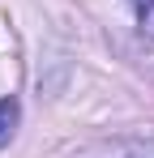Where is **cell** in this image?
Returning a JSON list of instances; mask_svg holds the SVG:
<instances>
[{
  "instance_id": "cell-2",
  "label": "cell",
  "mask_w": 154,
  "mask_h": 158,
  "mask_svg": "<svg viewBox=\"0 0 154 158\" xmlns=\"http://www.w3.org/2000/svg\"><path fill=\"white\" fill-rule=\"evenodd\" d=\"M133 9H137V26L154 34V0H133Z\"/></svg>"
},
{
  "instance_id": "cell-3",
  "label": "cell",
  "mask_w": 154,
  "mask_h": 158,
  "mask_svg": "<svg viewBox=\"0 0 154 158\" xmlns=\"http://www.w3.org/2000/svg\"><path fill=\"white\" fill-rule=\"evenodd\" d=\"M124 158H154V137H150V141H137Z\"/></svg>"
},
{
  "instance_id": "cell-1",
  "label": "cell",
  "mask_w": 154,
  "mask_h": 158,
  "mask_svg": "<svg viewBox=\"0 0 154 158\" xmlns=\"http://www.w3.org/2000/svg\"><path fill=\"white\" fill-rule=\"evenodd\" d=\"M17 120H22V107H17V98H0V145H9V141H13Z\"/></svg>"
}]
</instances>
